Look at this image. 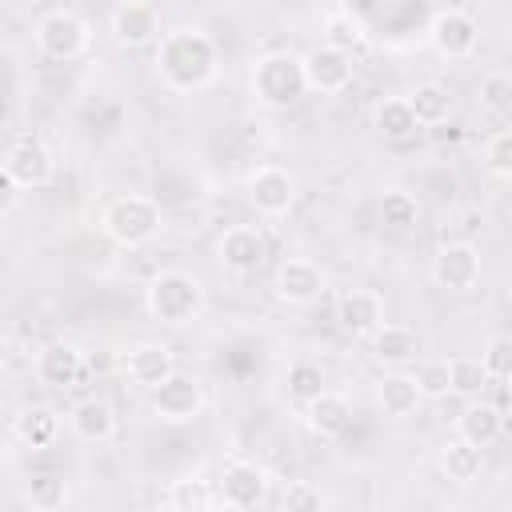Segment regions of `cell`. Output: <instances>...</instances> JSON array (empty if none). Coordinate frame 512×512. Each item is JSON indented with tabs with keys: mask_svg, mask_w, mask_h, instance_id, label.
<instances>
[{
	"mask_svg": "<svg viewBox=\"0 0 512 512\" xmlns=\"http://www.w3.org/2000/svg\"><path fill=\"white\" fill-rule=\"evenodd\" d=\"M156 76L164 88L172 92H200L216 80L220 72V52H216V40L200 28H172L160 36L156 44Z\"/></svg>",
	"mask_w": 512,
	"mask_h": 512,
	"instance_id": "obj_1",
	"label": "cell"
},
{
	"mask_svg": "<svg viewBox=\"0 0 512 512\" xmlns=\"http://www.w3.org/2000/svg\"><path fill=\"white\" fill-rule=\"evenodd\" d=\"M144 308L160 324H192L204 312V284L184 268H164L144 284Z\"/></svg>",
	"mask_w": 512,
	"mask_h": 512,
	"instance_id": "obj_2",
	"label": "cell"
},
{
	"mask_svg": "<svg viewBox=\"0 0 512 512\" xmlns=\"http://www.w3.org/2000/svg\"><path fill=\"white\" fill-rule=\"evenodd\" d=\"M252 96L264 108H288L308 92V72H304V56L296 52H264L252 64Z\"/></svg>",
	"mask_w": 512,
	"mask_h": 512,
	"instance_id": "obj_3",
	"label": "cell"
},
{
	"mask_svg": "<svg viewBox=\"0 0 512 512\" xmlns=\"http://www.w3.org/2000/svg\"><path fill=\"white\" fill-rule=\"evenodd\" d=\"M100 228L112 244L120 248H140L160 232V204L152 196L128 192V196H112L100 212Z\"/></svg>",
	"mask_w": 512,
	"mask_h": 512,
	"instance_id": "obj_4",
	"label": "cell"
},
{
	"mask_svg": "<svg viewBox=\"0 0 512 512\" xmlns=\"http://www.w3.org/2000/svg\"><path fill=\"white\" fill-rule=\"evenodd\" d=\"M92 40V28L72 8H52L36 20V48L52 60H76Z\"/></svg>",
	"mask_w": 512,
	"mask_h": 512,
	"instance_id": "obj_5",
	"label": "cell"
},
{
	"mask_svg": "<svg viewBox=\"0 0 512 512\" xmlns=\"http://www.w3.org/2000/svg\"><path fill=\"white\" fill-rule=\"evenodd\" d=\"M428 40H432V48H436L440 56L464 60V56H472L476 44H480V24H476V16L464 12V8H436L432 20H428Z\"/></svg>",
	"mask_w": 512,
	"mask_h": 512,
	"instance_id": "obj_6",
	"label": "cell"
},
{
	"mask_svg": "<svg viewBox=\"0 0 512 512\" xmlns=\"http://www.w3.org/2000/svg\"><path fill=\"white\" fill-rule=\"evenodd\" d=\"M52 172H56V160H52L44 140L20 136V140L8 144V152H4V180L12 188H44L52 180Z\"/></svg>",
	"mask_w": 512,
	"mask_h": 512,
	"instance_id": "obj_7",
	"label": "cell"
},
{
	"mask_svg": "<svg viewBox=\"0 0 512 512\" xmlns=\"http://www.w3.org/2000/svg\"><path fill=\"white\" fill-rule=\"evenodd\" d=\"M152 412L168 424H188L204 412V384L188 372H172L156 392H152Z\"/></svg>",
	"mask_w": 512,
	"mask_h": 512,
	"instance_id": "obj_8",
	"label": "cell"
},
{
	"mask_svg": "<svg viewBox=\"0 0 512 512\" xmlns=\"http://www.w3.org/2000/svg\"><path fill=\"white\" fill-rule=\"evenodd\" d=\"M216 256H220V264H224L228 272L248 276V272H256V268L264 264L268 240H264V232H260L256 224H232V228H224V236L216 240Z\"/></svg>",
	"mask_w": 512,
	"mask_h": 512,
	"instance_id": "obj_9",
	"label": "cell"
},
{
	"mask_svg": "<svg viewBox=\"0 0 512 512\" xmlns=\"http://www.w3.org/2000/svg\"><path fill=\"white\" fill-rule=\"evenodd\" d=\"M32 368H36V380L44 388H76L80 376L88 372V356L68 340H52L36 352Z\"/></svg>",
	"mask_w": 512,
	"mask_h": 512,
	"instance_id": "obj_10",
	"label": "cell"
},
{
	"mask_svg": "<svg viewBox=\"0 0 512 512\" xmlns=\"http://www.w3.org/2000/svg\"><path fill=\"white\" fill-rule=\"evenodd\" d=\"M216 492H220V500H224L228 508L248 512V508H256V504L264 500V492H268V472H264L260 464H252V460H232V464H224V472H220V480H216Z\"/></svg>",
	"mask_w": 512,
	"mask_h": 512,
	"instance_id": "obj_11",
	"label": "cell"
},
{
	"mask_svg": "<svg viewBox=\"0 0 512 512\" xmlns=\"http://www.w3.org/2000/svg\"><path fill=\"white\" fill-rule=\"evenodd\" d=\"M108 28L120 44L128 48H144V44H160V8L148 4V0H124L112 8L108 16Z\"/></svg>",
	"mask_w": 512,
	"mask_h": 512,
	"instance_id": "obj_12",
	"label": "cell"
},
{
	"mask_svg": "<svg viewBox=\"0 0 512 512\" xmlns=\"http://www.w3.org/2000/svg\"><path fill=\"white\" fill-rule=\"evenodd\" d=\"M272 288H276V296H280L284 304L304 308V304H316V300H320V292H324V272H320V264H312L308 256H288V260L276 268Z\"/></svg>",
	"mask_w": 512,
	"mask_h": 512,
	"instance_id": "obj_13",
	"label": "cell"
},
{
	"mask_svg": "<svg viewBox=\"0 0 512 512\" xmlns=\"http://www.w3.org/2000/svg\"><path fill=\"white\" fill-rule=\"evenodd\" d=\"M248 200L260 216H284L296 200V180L292 172L276 168V164H264L248 176Z\"/></svg>",
	"mask_w": 512,
	"mask_h": 512,
	"instance_id": "obj_14",
	"label": "cell"
},
{
	"mask_svg": "<svg viewBox=\"0 0 512 512\" xmlns=\"http://www.w3.org/2000/svg\"><path fill=\"white\" fill-rule=\"evenodd\" d=\"M432 280L440 288H452V292H464L480 280V252L476 244L468 240H452L444 244L436 256H432Z\"/></svg>",
	"mask_w": 512,
	"mask_h": 512,
	"instance_id": "obj_15",
	"label": "cell"
},
{
	"mask_svg": "<svg viewBox=\"0 0 512 512\" xmlns=\"http://www.w3.org/2000/svg\"><path fill=\"white\" fill-rule=\"evenodd\" d=\"M352 56L332 48V44H316L308 56H304V72H308V88L312 92H324V96H336L352 84Z\"/></svg>",
	"mask_w": 512,
	"mask_h": 512,
	"instance_id": "obj_16",
	"label": "cell"
},
{
	"mask_svg": "<svg viewBox=\"0 0 512 512\" xmlns=\"http://www.w3.org/2000/svg\"><path fill=\"white\" fill-rule=\"evenodd\" d=\"M124 372H128V380H132V384H140V388L156 392V388L176 372L172 348H168L164 340H140V344H132V348H128V356H124Z\"/></svg>",
	"mask_w": 512,
	"mask_h": 512,
	"instance_id": "obj_17",
	"label": "cell"
},
{
	"mask_svg": "<svg viewBox=\"0 0 512 512\" xmlns=\"http://www.w3.org/2000/svg\"><path fill=\"white\" fill-rule=\"evenodd\" d=\"M336 320L352 336H372L384 328V300L372 288H344L336 296Z\"/></svg>",
	"mask_w": 512,
	"mask_h": 512,
	"instance_id": "obj_18",
	"label": "cell"
},
{
	"mask_svg": "<svg viewBox=\"0 0 512 512\" xmlns=\"http://www.w3.org/2000/svg\"><path fill=\"white\" fill-rule=\"evenodd\" d=\"M68 428H72L76 440H84V444H104V440L116 432V412H112L108 400H100V396H84V400L72 404V412H68Z\"/></svg>",
	"mask_w": 512,
	"mask_h": 512,
	"instance_id": "obj_19",
	"label": "cell"
},
{
	"mask_svg": "<svg viewBox=\"0 0 512 512\" xmlns=\"http://www.w3.org/2000/svg\"><path fill=\"white\" fill-rule=\"evenodd\" d=\"M500 432H504V412L492 400H468L464 404V412L456 420V436L460 440H468L476 448H488V444L500 440Z\"/></svg>",
	"mask_w": 512,
	"mask_h": 512,
	"instance_id": "obj_20",
	"label": "cell"
},
{
	"mask_svg": "<svg viewBox=\"0 0 512 512\" xmlns=\"http://www.w3.org/2000/svg\"><path fill=\"white\" fill-rule=\"evenodd\" d=\"M368 352L376 364H388V368H404L416 352H420V336L408 328V324H384L368 336Z\"/></svg>",
	"mask_w": 512,
	"mask_h": 512,
	"instance_id": "obj_21",
	"label": "cell"
},
{
	"mask_svg": "<svg viewBox=\"0 0 512 512\" xmlns=\"http://www.w3.org/2000/svg\"><path fill=\"white\" fill-rule=\"evenodd\" d=\"M304 416H308V428L316 432V436H324V440H336V436H344L348 428H352V404H348V396H340V392H320L308 408H304Z\"/></svg>",
	"mask_w": 512,
	"mask_h": 512,
	"instance_id": "obj_22",
	"label": "cell"
},
{
	"mask_svg": "<svg viewBox=\"0 0 512 512\" xmlns=\"http://www.w3.org/2000/svg\"><path fill=\"white\" fill-rule=\"evenodd\" d=\"M420 388H416V376H408V372H388L380 384H376V404H380V412L384 416H392V420H404V416H412L416 408H420Z\"/></svg>",
	"mask_w": 512,
	"mask_h": 512,
	"instance_id": "obj_23",
	"label": "cell"
},
{
	"mask_svg": "<svg viewBox=\"0 0 512 512\" xmlns=\"http://www.w3.org/2000/svg\"><path fill=\"white\" fill-rule=\"evenodd\" d=\"M440 472H444L452 484H472V480H480V472H484V448H476V444H468V440H460V436L444 440V448H440Z\"/></svg>",
	"mask_w": 512,
	"mask_h": 512,
	"instance_id": "obj_24",
	"label": "cell"
},
{
	"mask_svg": "<svg viewBox=\"0 0 512 512\" xmlns=\"http://www.w3.org/2000/svg\"><path fill=\"white\" fill-rule=\"evenodd\" d=\"M408 104H412V116H416L420 128H436V124H444V120L452 116V96H448V88L436 84V80L416 84V88L408 92Z\"/></svg>",
	"mask_w": 512,
	"mask_h": 512,
	"instance_id": "obj_25",
	"label": "cell"
},
{
	"mask_svg": "<svg viewBox=\"0 0 512 512\" xmlns=\"http://www.w3.org/2000/svg\"><path fill=\"white\" fill-rule=\"evenodd\" d=\"M372 124H376V132L388 136V140H408V136L420 128L416 116H412L408 96H384V100L372 108Z\"/></svg>",
	"mask_w": 512,
	"mask_h": 512,
	"instance_id": "obj_26",
	"label": "cell"
},
{
	"mask_svg": "<svg viewBox=\"0 0 512 512\" xmlns=\"http://www.w3.org/2000/svg\"><path fill=\"white\" fill-rule=\"evenodd\" d=\"M216 500H220V492L204 476H180L168 488V508L172 512H212Z\"/></svg>",
	"mask_w": 512,
	"mask_h": 512,
	"instance_id": "obj_27",
	"label": "cell"
},
{
	"mask_svg": "<svg viewBox=\"0 0 512 512\" xmlns=\"http://www.w3.org/2000/svg\"><path fill=\"white\" fill-rule=\"evenodd\" d=\"M24 500L32 512H60L68 504V480L60 472H36L24 480Z\"/></svg>",
	"mask_w": 512,
	"mask_h": 512,
	"instance_id": "obj_28",
	"label": "cell"
},
{
	"mask_svg": "<svg viewBox=\"0 0 512 512\" xmlns=\"http://www.w3.org/2000/svg\"><path fill=\"white\" fill-rule=\"evenodd\" d=\"M56 432H60V416L52 408H44V404H32V408H24L16 416V436L28 448H48L56 440Z\"/></svg>",
	"mask_w": 512,
	"mask_h": 512,
	"instance_id": "obj_29",
	"label": "cell"
},
{
	"mask_svg": "<svg viewBox=\"0 0 512 512\" xmlns=\"http://www.w3.org/2000/svg\"><path fill=\"white\" fill-rule=\"evenodd\" d=\"M324 32H328L324 44H332V48H340V52H348V56H352L356 44H364V20H360L352 8H336V12H328Z\"/></svg>",
	"mask_w": 512,
	"mask_h": 512,
	"instance_id": "obj_30",
	"label": "cell"
},
{
	"mask_svg": "<svg viewBox=\"0 0 512 512\" xmlns=\"http://www.w3.org/2000/svg\"><path fill=\"white\" fill-rule=\"evenodd\" d=\"M416 216H420V204H416L412 192H404V188H388V192L380 196V220H384V228L404 232V228L416 224Z\"/></svg>",
	"mask_w": 512,
	"mask_h": 512,
	"instance_id": "obj_31",
	"label": "cell"
},
{
	"mask_svg": "<svg viewBox=\"0 0 512 512\" xmlns=\"http://www.w3.org/2000/svg\"><path fill=\"white\" fill-rule=\"evenodd\" d=\"M284 384H288V396H292L296 404H304V408H308L320 392H328V388H324V372H320V364H312V360H296V364L288 368Z\"/></svg>",
	"mask_w": 512,
	"mask_h": 512,
	"instance_id": "obj_32",
	"label": "cell"
},
{
	"mask_svg": "<svg viewBox=\"0 0 512 512\" xmlns=\"http://www.w3.org/2000/svg\"><path fill=\"white\" fill-rule=\"evenodd\" d=\"M416 388H420V396H448L452 392V360H444V356H428V360H420V368H416Z\"/></svg>",
	"mask_w": 512,
	"mask_h": 512,
	"instance_id": "obj_33",
	"label": "cell"
},
{
	"mask_svg": "<svg viewBox=\"0 0 512 512\" xmlns=\"http://www.w3.org/2000/svg\"><path fill=\"white\" fill-rule=\"evenodd\" d=\"M476 96H480V104L488 112H512V72H504V68L484 72Z\"/></svg>",
	"mask_w": 512,
	"mask_h": 512,
	"instance_id": "obj_34",
	"label": "cell"
},
{
	"mask_svg": "<svg viewBox=\"0 0 512 512\" xmlns=\"http://www.w3.org/2000/svg\"><path fill=\"white\" fill-rule=\"evenodd\" d=\"M488 384V372H484V360L480 356H460L452 360V392L456 396H468V400H480V388Z\"/></svg>",
	"mask_w": 512,
	"mask_h": 512,
	"instance_id": "obj_35",
	"label": "cell"
},
{
	"mask_svg": "<svg viewBox=\"0 0 512 512\" xmlns=\"http://www.w3.org/2000/svg\"><path fill=\"white\" fill-rule=\"evenodd\" d=\"M280 508L284 512H324V492L312 480H292L280 496Z\"/></svg>",
	"mask_w": 512,
	"mask_h": 512,
	"instance_id": "obj_36",
	"label": "cell"
},
{
	"mask_svg": "<svg viewBox=\"0 0 512 512\" xmlns=\"http://www.w3.org/2000/svg\"><path fill=\"white\" fill-rule=\"evenodd\" d=\"M488 380H512V336H492L480 352Z\"/></svg>",
	"mask_w": 512,
	"mask_h": 512,
	"instance_id": "obj_37",
	"label": "cell"
},
{
	"mask_svg": "<svg viewBox=\"0 0 512 512\" xmlns=\"http://www.w3.org/2000/svg\"><path fill=\"white\" fill-rule=\"evenodd\" d=\"M484 168L500 180H512V128L496 132L488 144H484Z\"/></svg>",
	"mask_w": 512,
	"mask_h": 512,
	"instance_id": "obj_38",
	"label": "cell"
},
{
	"mask_svg": "<svg viewBox=\"0 0 512 512\" xmlns=\"http://www.w3.org/2000/svg\"><path fill=\"white\" fill-rule=\"evenodd\" d=\"M168 512H172V508H168Z\"/></svg>",
	"mask_w": 512,
	"mask_h": 512,
	"instance_id": "obj_39",
	"label": "cell"
}]
</instances>
